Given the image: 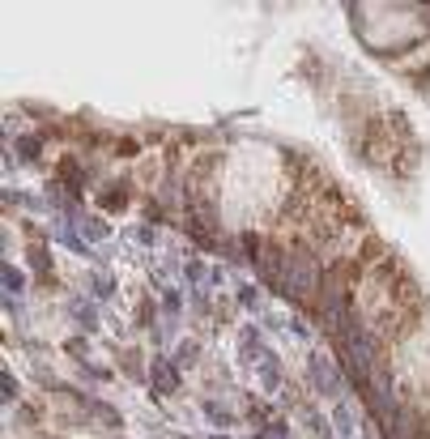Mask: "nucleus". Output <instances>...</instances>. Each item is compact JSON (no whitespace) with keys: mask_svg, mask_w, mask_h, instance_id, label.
I'll use <instances>...</instances> for the list:
<instances>
[{"mask_svg":"<svg viewBox=\"0 0 430 439\" xmlns=\"http://www.w3.org/2000/svg\"><path fill=\"white\" fill-rule=\"evenodd\" d=\"M311 375H315V384H320L324 397H337V380H333V371H328V362L311 358Z\"/></svg>","mask_w":430,"mask_h":439,"instance_id":"f257e3e1","label":"nucleus"},{"mask_svg":"<svg viewBox=\"0 0 430 439\" xmlns=\"http://www.w3.org/2000/svg\"><path fill=\"white\" fill-rule=\"evenodd\" d=\"M60 179H64V184H68V188L81 197V184H86V175H77V166H72V162H64V166H60Z\"/></svg>","mask_w":430,"mask_h":439,"instance_id":"f03ea898","label":"nucleus"},{"mask_svg":"<svg viewBox=\"0 0 430 439\" xmlns=\"http://www.w3.org/2000/svg\"><path fill=\"white\" fill-rule=\"evenodd\" d=\"M154 384L162 388V393H170V388H175V371L166 367V362H154Z\"/></svg>","mask_w":430,"mask_h":439,"instance_id":"7ed1b4c3","label":"nucleus"},{"mask_svg":"<svg viewBox=\"0 0 430 439\" xmlns=\"http://www.w3.org/2000/svg\"><path fill=\"white\" fill-rule=\"evenodd\" d=\"M124 192H128V188H124V184H119V188H111L103 205H107V209H124Z\"/></svg>","mask_w":430,"mask_h":439,"instance_id":"20e7f679","label":"nucleus"},{"mask_svg":"<svg viewBox=\"0 0 430 439\" xmlns=\"http://www.w3.org/2000/svg\"><path fill=\"white\" fill-rule=\"evenodd\" d=\"M17 150L26 154V158H35V154H39V141H30V137H21V141H17Z\"/></svg>","mask_w":430,"mask_h":439,"instance_id":"39448f33","label":"nucleus"},{"mask_svg":"<svg viewBox=\"0 0 430 439\" xmlns=\"http://www.w3.org/2000/svg\"><path fill=\"white\" fill-rule=\"evenodd\" d=\"M213 439H222V435H213Z\"/></svg>","mask_w":430,"mask_h":439,"instance_id":"423d86ee","label":"nucleus"}]
</instances>
